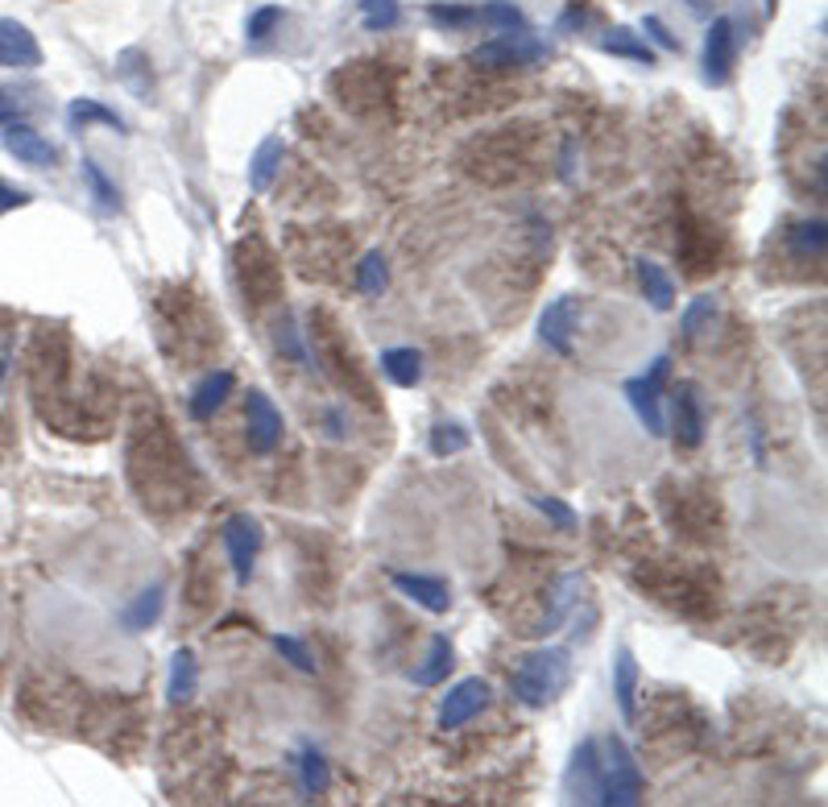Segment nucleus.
Returning <instances> with one entry per match:
<instances>
[{"label":"nucleus","instance_id":"obj_37","mask_svg":"<svg viewBox=\"0 0 828 807\" xmlns=\"http://www.w3.org/2000/svg\"><path fill=\"white\" fill-rule=\"evenodd\" d=\"M531 506L539 513H547L559 531H576V510L572 506H564L559 497H531Z\"/></svg>","mask_w":828,"mask_h":807},{"label":"nucleus","instance_id":"obj_35","mask_svg":"<svg viewBox=\"0 0 828 807\" xmlns=\"http://www.w3.org/2000/svg\"><path fill=\"white\" fill-rule=\"evenodd\" d=\"M274 650L291 663V667L298 670H307V675H316V658H311V650L303 646L298 638H291V633H274Z\"/></svg>","mask_w":828,"mask_h":807},{"label":"nucleus","instance_id":"obj_29","mask_svg":"<svg viewBox=\"0 0 828 807\" xmlns=\"http://www.w3.org/2000/svg\"><path fill=\"white\" fill-rule=\"evenodd\" d=\"M398 21H402L398 0H360V25L369 34H390Z\"/></svg>","mask_w":828,"mask_h":807},{"label":"nucleus","instance_id":"obj_30","mask_svg":"<svg viewBox=\"0 0 828 807\" xmlns=\"http://www.w3.org/2000/svg\"><path fill=\"white\" fill-rule=\"evenodd\" d=\"M390 286V270H386V257L377 253H365L360 257V265H356V290L360 295H381Z\"/></svg>","mask_w":828,"mask_h":807},{"label":"nucleus","instance_id":"obj_20","mask_svg":"<svg viewBox=\"0 0 828 807\" xmlns=\"http://www.w3.org/2000/svg\"><path fill=\"white\" fill-rule=\"evenodd\" d=\"M601 50H605V55H613V59H630V62H642V67H654L651 41L638 38L630 25H613L610 34L601 38Z\"/></svg>","mask_w":828,"mask_h":807},{"label":"nucleus","instance_id":"obj_2","mask_svg":"<svg viewBox=\"0 0 828 807\" xmlns=\"http://www.w3.org/2000/svg\"><path fill=\"white\" fill-rule=\"evenodd\" d=\"M638 799H642V770L634 762L630 746L613 733L605 741V758H601V804L634 807Z\"/></svg>","mask_w":828,"mask_h":807},{"label":"nucleus","instance_id":"obj_16","mask_svg":"<svg viewBox=\"0 0 828 807\" xmlns=\"http://www.w3.org/2000/svg\"><path fill=\"white\" fill-rule=\"evenodd\" d=\"M675 439L684 448H700V439H705V414H700V397L691 385L675 390Z\"/></svg>","mask_w":828,"mask_h":807},{"label":"nucleus","instance_id":"obj_19","mask_svg":"<svg viewBox=\"0 0 828 807\" xmlns=\"http://www.w3.org/2000/svg\"><path fill=\"white\" fill-rule=\"evenodd\" d=\"M448 670H452V642H448V633H435L431 646H427V658H423V667H414L411 679L418 684V688H435V684L448 679Z\"/></svg>","mask_w":828,"mask_h":807},{"label":"nucleus","instance_id":"obj_25","mask_svg":"<svg viewBox=\"0 0 828 807\" xmlns=\"http://www.w3.org/2000/svg\"><path fill=\"white\" fill-rule=\"evenodd\" d=\"M67 120H71V129H80V124H108V129H117V133H125V120L108 108V104H99V99L92 96H80V99H71V108H67Z\"/></svg>","mask_w":828,"mask_h":807},{"label":"nucleus","instance_id":"obj_38","mask_svg":"<svg viewBox=\"0 0 828 807\" xmlns=\"http://www.w3.org/2000/svg\"><path fill=\"white\" fill-rule=\"evenodd\" d=\"M642 34H647V38H651L659 50H667V55H679V38H675L667 25H663V17H654V13H651V17L642 21Z\"/></svg>","mask_w":828,"mask_h":807},{"label":"nucleus","instance_id":"obj_32","mask_svg":"<svg viewBox=\"0 0 828 807\" xmlns=\"http://www.w3.org/2000/svg\"><path fill=\"white\" fill-rule=\"evenodd\" d=\"M464 448H469V431H464L460 423H439V427H431V455L448 460V455H460Z\"/></svg>","mask_w":828,"mask_h":807},{"label":"nucleus","instance_id":"obj_40","mask_svg":"<svg viewBox=\"0 0 828 807\" xmlns=\"http://www.w3.org/2000/svg\"><path fill=\"white\" fill-rule=\"evenodd\" d=\"M25 203H29L25 191H17V187H4V182H0V216L17 212V207H25Z\"/></svg>","mask_w":828,"mask_h":807},{"label":"nucleus","instance_id":"obj_14","mask_svg":"<svg viewBox=\"0 0 828 807\" xmlns=\"http://www.w3.org/2000/svg\"><path fill=\"white\" fill-rule=\"evenodd\" d=\"M613 696H617L622 721L634 725L638 721V658L630 646H617L613 654Z\"/></svg>","mask_w":828,"mask_h":807},{"label":"nucleus","instance_id":"obj_26","mask_svg":"<svg viewBox=\"0 0 828 807\" xmlns=\"http://www.w3.org/2000/svg\"><path fill=\"white\" fill-rule=\"evenodd\" d=\"M476 25H489L497 34H513V29H527V17L513 0H489L476 9Z\"/></svg>","mask_w":828,"mask_h":807},{"label":"nucleus","instance_id":"obj_34","mask_svg":"<svg viewBox=\"0 0 828 807\" xmlns=\"http://www.w3.org/2000/svg\"><path fill=\"white\" fill-rule=\"evenodd\" d=\"M712 316H717V298H712V295L691 298L688 311H684V335H688V340H696V335L705 332V323H712Z\"/></svg>","mask_w":828,"mask_h":807},{"label":"nucleus","instance_id":"obj_12","mask_svg":"<svg viewBox=\"0 0 828 807\" xmlns=\"http://www.w3.org/2000/svg\"><path fill=\"white\" fill-rule=\"evenodd\" d=\"M0 67H9V71H34V67H42L38 38L17 17H0Z\"/></svg>","mask_w":828,"mask_h":807},{"label":"nucleus","instance_id":"obj_8","mask_svg":"<svg viewBox=\"0 0 828 807\" xmlns=\"http://www.w3.org/2000/svg\"><path fill=\"white\" fill-rule=\"evenodd\" d=\"M224 551H228V559H233L237 584H249L257 551H261V526H257L249 513H233V518L224 522Z\"/></svg>","mask_w":828,"mask_h":807},{"label":"nucleus","instance_id":"obj_36","mask_svg":"<svg viewBox=\"0 0 828 807\" xmlns=\"http://www.w3.org/2000/svg\"><path fill=\"white\" fill-rule=\"evenodd\" d=\"M277 25H282V9H277V4H265V9H257L253 17H249L245 34H249V41H265Z\"/></svg>","mask_w":828,"mask_h":807},{"label":"nucleus","instance_id":"obj_10","mask_svg":"<svg viewBox=\"0 0 828 807\" xmlns=\"http://www.w3.org/2000/svg\"><path fill=\"white\" fill-rule=\"evenodd\" d=\"M576 319H580V298L564 295L555 298L552 307L539 316V340L559 356H572V332H576Z\"/></svg>","mask_w":828,"mask_h":807},{"label":"nucleus","instance_id":"obj_27","mask_svg":"<svg viewBox=\"0 0 828 807\" xmlns=\"http://www.w3.org/2000/svg\"><path fill=\"white\" fill-rule=\"evenodd\" d=\"M80 170H83V182H87V191H92V199H96L99 212H117V207H120V191L113 187V178L99 170V162L96 158H83Z\"/></svg>","mask_w":828,"mask_h":807},{"label":"nucleus","instance_id":"obj_17","mask_svg":"<svg viewBox=\"0 0 828 807\" xmlns=\"http://www.w3.org/2000/svg\"><path fill=\"white\" fill-rule=\"evenodd\" d=\"M199 691V663H196V650L191 646H178L175 658H170V679H166V700L170 704H187L196 700Z\"/></svg>","mask_w":828,"mask_h":807},{"label":"nucleus","instance_id":"obj_18","mask_svg":"<svg viewBox=\"0 0 828 807\" xmlns=\"http://www.w3.org/2000/svg\"><path fill=\"white\" fill-rule=\"evenodd\" d=\"M228 394H233V373H228V369H216V373H208L196 390H191V406H187V411H191V418L203 423V418H212V414L224 406Z\"/></svg>","mask_w":828,"mask_h":807},{"label":"nucleus","instance_id":"obj_21","mask_svg":"<svg viewBox=\"0 0 828 807\" xmlns=\"http://www.w3.org/2000/svg\"><path fill=\"white\" fill-rule=\"evenodd\" d=\"M381 373L402 390H414L423 381V356H418V348H386L381 353Z\"/></svg>","mask_w":828,"mask_h":807},{"label":"nucleus","instance_id":"obj_9","mask_svg":"<svg viewBox=\"0 0 828 807\" xmlns=\"http://www.w3.org/2000/svg\"><path fill=\"white\" fill-rule=\"evenodd\" d=\"M0 141H4V150L13 154V158L21 162V166H34V170H50L55 162H59V150L50 145V141L42 138L34 124H25V120H17V124H4V133H0Z\"/></svg>","mask_w":828,"mask_h":807},{"label":"nucleus","instance_id":"obj_11","mask_svg":"<svg viewBox=\"0 0 828 807\" xmlns=\"http://www.w3.org/2000/svg\"><path fill=\"white\" fill-rule=\"evenodd\" d=\"M733 59H737V34H733V21L730 17H717L705 34V80L712 87L730 80Z\"/></svg>","mask_w":828,"mask_h":807},{"label":"nucleus","instance_id":"obj_13","mask_svg":"<svg viewBox=\"0 0 828 807\" xmlns=\"http://www.w3.org/2000/svg\"><path fill=\"white\" fill-rule=\"evenodd\" d=\"M390 584H394L406 601L423 605L427 613H448V605H452V592H448V584H443L439 575H423V571H394V575H390Z\"/></svg>","mask_w":828,"mask_h":807},{"label":"nucleus","instance_id":"obj_39","mask_svg":"<svg viewBox=\"0 0 828 807\" xmlns=\"http://www.w3.org/2000/svg\"><path fill=\"white\" fill-rule=\"evenodd\" d=\"M17 120H25V104H21L13 92L0 87V129H4V124H17Z\"/></svg>","mask_w":828,"mask_h":807},{"label":"nucleus","instance_id":"obj_43","mask_svg":"<svg viewBox=\"0 0 828 807\" xmlns=\"http://www.w3.org/2000/svg\"><path fill=\"white\" fill-rule=\"evenodd\" d=\"M779 9V0H767V13H774Z\"/></svg>","mask_w":828,"mask_h":807},{"label":"nucleus","instance_id":"obj_24","mask_svg":"<svg viewBox=\"0 0 828 807\" xmlns=\"http://www.w3.org/2000/svg\"><path fill=\"white\" fill-rule=\"evenodd\" d=\"M277 166H282V138H265L257 145L253 162H249V187L253 191H270Z\"/></svg>","mask_w":828,"mask_h":807},{"label":"nucleus","instance_id":"obj_42","mask_svg":"<svg viewBox=\"0 0 828 807\" xmlns=\"http://www.w3.org/2000/svg\"><path fill=\"white\" fill-rule=\"evenodd\" d=\"M688 4H691V9H696V13H700V9H705V0H688Z\"/></svg>","mask_w":828,"mask_h":807},{"label":"nucleus","instance_id":"obj_1","mask_svg":"<svg viewBox=\"0 0 828 807\" xmlns=\"http://www.w3.org/2000/svg\"><path fill=\"white\" fill-rule=\"evenodd\" d=\"M568 679H572V650L539 646L518 658V667L510 675V688L527 709H547V704H555L564 696Z\"/></svg>","mask_w":828,"mask_h":807},{"label":"nucleus","instance_id":"obj_4","mask_svg":"<svg viewBox=\"0 0 828 807\" xmlns=\"http://www.w3.org/2000/svg\"><path fill=\"white\" fill-rule=\"evenodd\" d=\"M667 373H671V356H654V365L647 373L626 381V397H630L634 414H638V423H642L654 439L667 435V423H663V411H659V394H663Z\"/></svg>","mask_w":828,"mask_h":807},{"label":"nucleus","instance_id":"obj_28","mask_svg":"<svg viewBox=\"0 0 828 807\" xmlns=\"http://www.w3.org/2000/svg\"><path fill=\"white\" fill-rule=\"evenodd\" d=\"M576 592H580V575H564V580H559V589H555L552 613L543 617V626H539V630H534V633H543V638H547V633L559 630V626L568 621V613H572V605H576Z\"/></svg>","mask_w":828,"mask_h":807},{"label":"nucleus","instance_id":"obj_41","mask_svg":"<svg viewBox=\"0 0 828 807\" xmlns=\"http://www.w3.org/2000/svg\"><path fill=\"white\" fill-rule=\"evenodd\" d=\"M4 373H9V353L0 356V381H4Z\"/></svg>","mask_w":828,"mask_h":807},{"label":"nucleus","instance_id":"obj_15","mask_svg":"<svg viewBox=\"0 0 828 807\" xmlns=\"http://www.w3.org/2000/svg\"><path fill=\"white\" fill-rule=\"evenodd\" d=\"M162 609H166V584H150L120 609V626L125 633H145L150 626H158Z\"/></svg>","mask_w":828,"mask_h":807},{"label":"nucleus","instance_id":"obj_31","mask_svg":"<svg viewBox=\"0 0 828 807\" xmlns=\"http://www.w3.org/2000/svg\"><path fill=\"white\" fill-rule=\"evenodd\" d=\"M788 245L795 257H820L825 253V219H804V224H795Z\"/></svg>","mask_w":828,"mask_h":807},{"label":"nucleus","instance_id":"obj_6","mask_svg":"<svg viewBox=\"0 0 828 807\" xmlns=\"http://www.w3.org/2000/svg\"><path fill=\"white\" fill-rule=\"evenodd\" d=\"M564 791L572 804H601V746L592 737L576 746L568 774H564Z\"/></svg>","mask_w":828,"mask_h":807},{"label":"nucleus","instance_id":"obj_22","mask_svg":"<svg viewBox=\"0 0 828 807\" xmlns=\"http://www.w3.org/2000/svg\"><path fill=\"white\" fill-rule=\"evenodd\" d=\"M638 286H642V295L651 302L654 311H671L675 307V286H671V277L663 265H654V261H638Z\"/></svg>","mask_w":828,"mask_h":807},{"label":"nucleus","instance_id":"obj_3","mask_svg":"<svg viewBox=\"0 0 828 807\" xmlns=\"http://www.w3.org/2000/svg\"><path fill=\"white\" fill-rule=\"evenodd\" d=\"M547 55H552V46H547L543 38H534L531 29H513V34H497V38L481 41V46L473 50V62L506 71V67H531V62H543Z\"/></svg>","mask_w":828,"mask_h":807},{"label":"nucleus","instance_id":"obj_7","mask_svg":"<svg viewBox=\"0 0 828 807\" xmlns=\"http://www.w3.org/2000/svg\"><path fill=\"white\" fill-rule=\"evenodd\" d=\"M489 684L481 679V675H473V679H460L456 688H448V696L439 700V728H460V725H469L473 716H481V712L489 709Z\"/></svg>","mask_w":828,"mask_h":807},{"label":"nucleus","instance_id":"obj_33","mask_svg":"<svg viewBox=\"0 0 828 807\" xmlns=\"http://www.w3.org/2000/svg\"><path fill=\"white\" fill-rule=\"evenodd\" d=\"M427 17H431V25H439V29H469V25H476V9H469V4H427Z\"/></svg>","mask_w":828,"mask_h":807},{"label":"nucleus","instance_id":"obj_23","mask_svg":"<svg viewBox=\"0 0 828 807\" xmlns=\"http://www.w3.org/2000/svg\"><path fill=\"white\" fill-rule=\"evenodd\" d=\"M298 783H303V795H307V799H316V795H323V791L332 787L328 758H323L316 746H303V753H298Z\"/></svg>","mask_w":828,"mask_h":807},{"label":"nucleus","instance_id":"obj_5","mask_svg":"<svg viewBox=\"0 0 828 807\" xmlns=\"http://www.w3.org/2000/svg\"><path fill=\"white\" fill-rule=\"evenodd\" d=\"M245 427H249L245 439H249V452L253 455H270L277 448L282 431H286L277 406L261 390H249V397H245Z\"/></svg>","mask_w":828,"mask_h":807}]
</instances>
